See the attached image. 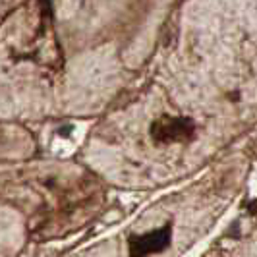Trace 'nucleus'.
<instances>
[{"mask_svg": "<svg viewBox=\"0 0 257 257\" xmlns=\"http://www.w3.org/2000/svg\"><path fill=\"white\" fill-rule=\"evenodd\" d=\"M193 132H195V126L188 118L163 116L161 120L153 122V126H151V136L161 143L188 142L193 136Z\"/></svg>", "mask_w": 257, "mask_h": 257, "instance_id": "nucleus-2", "label": "nucleus"}, {"mask_svg": "<svg viewBox=\"0 0 257 257\" xmlns=\"http://www.w3.org/2000/svg\"><path fill=\"white\" fill-rule=\"evenodd\" d=\"M172 238L170 224H165L163 228H157L147 234H136L128 240L130 257H149L153 253L163 251Z\"/></svg>", "mask_w": 257, "mask_h": 257, "instance_id": "nucleus-1", "label": "nucleus"}]
</instances>
